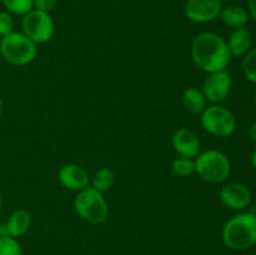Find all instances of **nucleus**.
Returning a JSON list of instances; mask_svg holds the SVG:
<instances>
[{
	"label": "nucleus",
	"mask_w": 256,
	"mask_h": 255,
	"mask_svg": "<svg viewBox=\"0 0 256 255\" xmlns=\"http://www.w3.org/2000/svg\"><path fill=\"white\" fill-rule=\"evenodd\" d=\"M222 242L232 250H246L256 244L255 212H240L225 222Z\"/></svg>",
	"instance_id": "f03ea898"
},
{
	"label": "nucleus",
	"mask_w": 256,
	"mask_h": 255,
	"mask_svg": "<svg viewBox=\"0 0 256 255\" xmlns=\"http://www.w3.org/2000/svg\"><path fill=\"white\" fill-rule=\"evenodd\" d=\"M60 184L72 192H80L85 189L90 182L89 172L78 164L64 165L58 172Z\"/></svg>",
	"instance_id": "9b49d317"
},
{
	"label": "nucleus",
	"mask_w": 256,
	"mask_h": 255,
	"mask_svg": "<svg viewBox=\"0 0 256 255\" xmlns=\"http://www.w3.org/2000/svg\"><path fill=\"white\" fill-rule=\"evenodd\" d=\"M226 44L232 56L244 58L252 49L254 38H252V32L249 29H246V28H239V29L232 30Z\"/></svg>",
	"instance_id": "ddd939ff"
},
{
	"label": "nucleus",
	"mask_w": 256,
	"mask_h": 255,
	"mask_svg": "<svg viewBox=\"0 0 256 255\" xmlns=\"http://www.w3.org/2000/svg\"><path fill=\"white\" fill-rule=\"evenodd\" d=\"M248 12L250 18L256 22V0H248Z\"/></svg>",
	"instance_id": "b1692460"
},
{
	"label": "nucleus",
	"mask_w": 256,
	"mask_h": 255,
	"mask_svg": "<svg viewBox=\"0 0 256 255\" xmlns=\"http://www.w3.org/2000/svg\"><path fill=\"white\" fill-rule=\"evenodd\" d=\"M249 136L250 139L256 144V120L250 125V129H249Z\"/></svg>",
	"instance_id": "393cba45"
},
{
	"label": "nucleus",
	"mask_w": 256,
	"mask_h": 255,
	"mask_svg": "<svg viewBox=\"0 0 256 255\" xmlns=\"http://www.w3.org/2000/svg\"><path fill=\"white\" fill-rule=\"evenodd\" d=\"M242 72L250 82L256 85V48H252L244 56L242 64Z\"/></svg>",
	"instance_id": "aec40b11"
},
{
	"label": "nucleus",
	"mask_w": 256,
	"mask_h": 255,
	"mask_svg": "<svg viewBox=\"0 0 256 255\" xmlns=\"http://www.w3.org/2000/svg\"><path fill=\"white\" fill-rule=\"evenodd\" d=\"M2 109H4V102H2V96H0V118H2Z\"/></svg>",
	"instance_id": "cd10ccee"
},
{
	"label": "nucleus",
	"mask_w": 256,
	"mask_h": 255,
	"mask_svg": "<svg viewBox=\"0 0 256 255\" xmlns=\"http://www.w3.org/2000/svg\"><path fill=\"white\" fill-rule=\"evenodd\" d=\"M255 108H256V96H255Z\"/></svg>",
	"instance_id": "c756f323"
},
{
	"label": "nucleus",
	"mask_w": 256,
	"mask_h": 255,
	"mask_svg": "<svg viewBox=\"0 0 256 255\" xmlns=\"http://www.w3.org/2000/svg\"><path fill=\"white\" fill-rule=\"evenodd\" d=\"M192 58L200 70L210 74L225 70L232 56L226 42L220 35L215 32H202L192 42Z\"/></svg>",
	"instance_id": "f257e3e1"
},
{
	"label": "nucleus",
	"mask_w": 256,
	"mask_h": 255,
	"mask_svg": "<svg viewBox=\"0 0 256 255\" xmlns=\"http://www.w3.org/2000/svg\"><path fill=\"white\" fill-rule=\"evenodd\" d=\"M115 176L114 172L108 168H102L94 174L92 180V186L100 192H105L112 189L114 185Z\"/></svg>",
	"instance_id": "f3484780"
},
{
	"label": "nucleus",
	"mask_w": 256,
	"mask_h": 255,
	"mask_svg": "<svg viewBox=\"0 0 256 255\" xmlns=\"http://www.w3.org/2000/svg\"><path fill=\"white\" fill-rule=\"evenodd\" d=\"M200 122L209 134L218 138L232 136L236 129L235 115L222 104H212L205 108Z\"/></svg>",
	"instance_id": "423d86ee"
},
{
	"label": "nucleus",
	"mask_w": 256,
	"mask_h": 255,
	"mask_svg": "<svg viewBox=\"0 0 256 255\" xmlns=\"http://www.w3.org/2000/svg\"><path fill=\"white\" fill-rule=\"evenodd\" d=\"M2 2L10 14L22 16L34 9V0H2Z\"/></svg>",
	"instance_id": "a211bd4d"
},
{
	"label": "nucleus",
	"mask_w": 256,
	"mask_h": 255,
	"mask_svg": "<svg viewBox=\"0 0 256 255\" xmlns=\"http://www.w3.org/2000/svg\"><path fill=\"white\" fill-rule=\"evenodd\" d=\"M58 4V0H34V9L42 10V12H52Z\"/></svg>",
	"instance_id": "5701e85b"
},
{
	"label": "nucleus",
	"mask_w": 256,
	"mask_h": 255,
	"mask_svg": "<svg viewBox=\"0 0 256 255\" xmlns=\"http://www.w3.org/2000/svg\"><path fill=\"white\" fill-rule=\"evenodd\" d=\"M222 0H188L185 4V16L194 22H210L219 18Z\"/></svg>",
	"instance_id": "1a4fd4ad"
},
{
	"label": "nucleus",
	"mask_w": 256,
	"mask_h": 255,
	"mask_svg": "<svg viewBox=\"0 0 256 255\" xmlns=\"http://www.w3.org/2000/svg\"><path fill=\"white\" fill-rule=\"evenodd\" d=\"M2 192H0V210H2Z\"/></svg>",
	"instance_id": "c85d7f7f"
},
{
	"label": "nucleus",
	"mask_w": 256,
	"mask_h": 255,
	"mask_svg": "<svg viewBox=\"0 0 256 255\" xmlns=\"http://www.w3.org/2000/svg\"><path fill=\"white\" fill-rule=\"evenodd\" d=\"M232 88V80L225 70L210 72L202 84V94L206 102L220 104L229 96Z\"/></svg>",
	"instance_id": "6e6552de"
},
{
	"label": "nucleus",
	"mask_w": 256,
	"mask_h": 255,
	"mask_svg": "<svg viewBox=\"0 0 256 255\" xmlns=\"http://www.w3.org/2000/svg\"><path fill=\"white\" fill-rule=\"evenodd\" d=\"M252 199V190L242 182H230L220 192V200L232 210H244L250 205Z\"/></svg>",
	"instance_id": "9d476101"
},
{
	"label": "nucleus",
	"mask_w": 256,
	"mask_h": 255,
	"mask_svg": "<svg viewBox=\"0 0 256 255\" xmlns=\"http://www.w3.org/2000/svg\"><path fill=\"white\" fill-rule=\"evenodd\" d=\"M172 169L178 176H189L195 172V160L190 158H176L172 162Z\"/></svg>",
	"instance_id": "6ab92c4d"
},
{
	"label": "nucleus",
	"mask_w": 256,
	"mask_h": 255,
	"mask_svg": "<svg viewBox=\"0 0 256 255\" xmlns=\"http://www.w3.org/2000/svg\"><path fill=\"white\" fill-rule=\"evenodd\" d=\"M252 164L256 170V149L254 150V152H252Z\"/></svg>",
	"instance_id": "bb28decb"
},
{
	"label": "nucleus",
	"mask_w": 256,
	"mask_h": 255,
	"mask_svg": "<svg viewBox=\"0 0 256 255\" xmlns=\"http://www.w3.org/2000/svg\"><path fill=\"white\" fill-rule=\"evenodd\" d=\"M0 54L9 64L24 66L34 62L36 58V44L32 42L24 32H12L2 38Z\"/></svg>",
	"instance_id": "7ed1b4c3"
},
{
	"label": "nucleus",
	"mask_w": 256,
	"mask_h": 255,
	"mask_svg": "<svg viewBox=\"0 0 256 255\" xmlns=\"http://www.w3.org/2000/svg\"><path fill=\"white\" fill-rule=\"evenodd\" d=\"M0 236H9V234H8L6 224H5V222L0 224Z\"/></svg>",
	"instance_id": "a878e982"
},
{
	"label": "nucleus",
	"mask_w": 256,
	"mask_h": 255,
	"mask_svg": "<svg viewBox=\"0 0 256 255\" xmlns=\"http://www.w3.org/2000/svg\"><path fill=\"white\" fill-rule=\"evenodd\" d=\"M0 255H22V246L15 238L0 236Z\"/></svg>",
	"instance_id": "412c9836"
},
{
	"label": "nucleus",
	"mask_w": 256,
	"mask_h": 255,
	"mask_svg": "<svg viewBox=\"0 0 256 255\" xmlns=\"http://www.w3.org/2000/svg\"><path fill=\"white\" fill-rule=\"evenodd\" d=\"M15 22L12 14L5 10H0V38L14 32Z\"/></svg>",
	"instance_id": "4be33fe9"
},
{
	"label": "nucleus",
	"mask_w": 256,
	"mask_h": 255,
	"mask_svg": "<svg viewBox=\"0 0 256 255\" xmlns=\"http://www.w3.org/2000/svg\"><path fill=\"white\" fill-rule=\"evenodd\" d=\"M75 212L92 224H102L109 216V206L102 192L92 186L78 192L74 199Z\"/></svg>",
	"instance_id": "39448f33"
},
{
	"label": "nucleus",
	"mask_w": 256,
	"mask_h": 255,
	"mask_svg": "<svg viewBox=\"0 0 256 255\" xmlns=\"http://www.w3.org/2000/svg\"><path fill=\"white\" fill-rule=\"evenodd\" d=\"M219 18L226 26L239 29V28L246 26L250 15L248 9L240 6V5H228V6L222 8Z\"/></svg>",
	"instance_id": "4468645a"
},
{
	"label": "nucleus",
	"mask_w": 256,
	"mask_h": 255,
	"mask_svg": "<svg viewBox=\"0 0 256 255\" xmlns=\"http://www.w3.org/2000/svg\"><path fill=\"white\" fill-rule=\"evenodd\" d=\"M22 32L35 44H44L54 35V20L49 12L32 9L24 15L22 22Z\"/></svg>",
	"instance_id": "0eeeda50"
},
{
	"label": "nucleus",
	"mask_w": 256,
	"mask_h": 255,
	"mask_svg": "<svg viewBox=\"0 0 256 255\" xmlns=\"http://www.w3.org/2000/svg\"><path fill=\"white\" fill-rule=\"evenodd\" d=\"M255 215H256V212H255Z\"/></svg>",
	"instance_id": "2f4dec72"
},
{
	"label": "nucleus",
	"mask_w": 256,
	"mask_h": 255,
	"mask_svg": "<svg viewBox=\"0 0 256 255\" xmlns=\"http://www.w3.org/2000/svg\"><path fill=\"white\" fill-rule=\"evenodd\" d=\"M0 42H2V38H0Z\"/></svg>",
	"instance_id": "7c9ffc66"
},
{
	"label": "nucleus",
	"mask_w": 256,
	"mask_h": 255,
	"mask_svg": "<svg viewBox=\"0 0 256 255\" xmlns=\"http://www.w3.org/2000/svg\"><path fill=\"white\" fill-rule=\"evenodd\" d=\"M172 148L175 152L182 158L194 159L200 152V142L198 135L192 130L182 128L172 135Z\"/></svg>",
	"instance_id": "f8f14e48"
},
{
	"label": "nucleus",
	"mask_w": 256,
	"mask_h": 255,
	"mask_svg": "<svg viewBox=\"0 0 256 255\" xmlns=\"http://www.w3.org/2000/svg\"><path fill=\"white\" fill-rule=\"evenodd\" d=\"M195 172L204 182L210 184H220L229 178L232 164L224 152L210 149L204 152H199L195 159Z\"/></svg>",
	"instance_id": "20e7f679"
},
{
	"label": "nucleus",
	"mask_w": 256,
	"mask_h": 255,
	"mask_svg": "<svg viewBox=\"0 0 256 255\" xmlns=\"http://www.w3.org/2000/svg\"><path fill=\"white\" fill-rule=\"evenodd\" d=\"M5 224H6L9 236L18 239L28 232L32 224V218L26 210H16L8 218Z\"/></svg>",
	"instance_id": "2eb2a0df"
},
{
	"label": "nucleus",
	"mask_w": 256,
	"mask_h": 255,
	"mask_svg": "<svg viewBox=\"0 0 256 255\" xmlns=\"http://www.w3.org/2000/svg\"><path fill=\"white\" fill-rule=\"evenodd\" d=\"M182 104L192 114H202L206 108V99L200 89L190 86L182 92Z\"/></svg>",
	"instance_id": "dca6fc26"
}]
</instances>
